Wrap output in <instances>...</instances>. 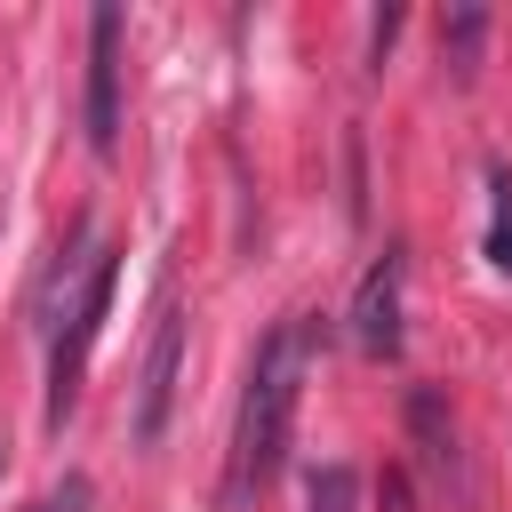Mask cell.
Wrapping results in <instances>:
<instances>
[{
	"mask_svg": "<svg viewBox=\"0 0 512 512\" xmlns=\"http://www.w3.org/2000/svg\"><path fill=\"white\" fill-rule=\"evenodd\" d=\"M472 48H480V8H456V40H448V64L472 72Z\"/></svg>",
	"mask_w": 512,
	"mask_h": 512,
	"instance_id": "8",
	"label": "cell"
},
{
	"mask_svg": "<svg viewBox=\"0 0 512 512\" xmlns=\"http://www.w3.org/2000/svg\"><path fill=\"white\" fill-rule=\"evenodd\" d=\"M112 280H120V256H96L88 280H80V304H72V320H64V336H56V360H48V416H64L72 392H80V360H88V344L104 336Z\"/></svg>",
	"mask_w": 512,
	"mask_h": 512,
	"instance_id": "2",
	"label": "cell"
},
{
	"mask_svg": "<svg viewBox=\"0 0 512 512\" xmlns=\"http://www.w3.org/2000/svg\"><path fill=\"white\" fill-rule=\"evenodd\" d=\"M408 424H416V440H424V464H432V480L464 496V448H456V424H448L440 392H416V400H408Z\"/></svg>",
	"mask_w": 512,
	"mask_h": 512,
	"instance_id": "6",
	"label": "cell"
},
{
	"mask_svg": "<svg viewBox=\"0 0 512 512\" xmlns=\"http://www.w3.org/2000/svg\"><path fill=\"white\" fill-rule=\"evenodd\" d=\"M304 512H360V472L352 464H312L304 472Z\"/></svg>",
	"mask_w": 512,
	"mask_h": 512,
	"instance_id": "7",
	"label": "cell"
},
{
	"mask_svg": "<svg viewBox=\"0 0 512 512\" xmlns=\"http://www.w3.org/2000/svg\"><path fill=\"white\" fill-rule=\"evenodd\" d=\"M120 8L104 0L96 16H88V144L96 152H112L120 144Z\"/></svg>",
	"mask_w": 512,
	"mask_h": 512,
	"instance_id": "3",
	"label": "cell"
},
{
	"mask_svg": "<svg viewBox=\"0 0 512 512\" xmlns=\"http://www.w3.org/2000/svg\"><path fill=\"white\" fill-rule=\"evenodd\" d=\"M384 512H416V488H408V472H384Z\"/></svg>",
	"mask_w": 512,
	"mask_h": 512,
	"instance_id": "10",
	"label": "cell"
},
{
	"mask_svg": "<svg viewBox=\"0 0 512 512\" xmlns=\"http://www.w3.org/2000/svg\"><path fill=\"white\" fill-rule=\"evenodd\" d=\"M488 256H496V264H504V272H512V192H504V224H496V232H488Z\"/></svg>",
	"mask_w": 512,
	"mask_h": 512,
	"instance_id": "9",
	"label": "cell"
},
{
	"mask_svg": "<svg viewBox=\"0 0 512 512\" xmlns=\"http://www.w3.org/2000/svg\"><path fill=\"white\" fill-rule=\"evenodd\" d=\"M304 368H312V328H304V320H280V328L256 344V368H248L240 440H232V480H224L232 504H248V496L288 464V432H296V400H304Z\"/></svg>",
	"mask_w": 512,
	"mask_h": 512,
	"instance_id": "1",
	"label": "cell"
},
{
	"mask_svg": "<svg viewBox=\"0 0 512 512\" xmlns=\"http://www.w3.org/2000/svg\"><path fill=\"white\" fill-rule=\"evenodd\" d=\"M176 360H184V312H176V304H160V328H152V352H144V384H136V440H144V448L168 432Z\"/></svg>",
	"mask_w": 512,
	"mask_h": 512,
	"instance_id": "5",
	"label": "cell"
},
{
	"mask_svg": "<svg viewBox=\"0 0 512 512\" xmlns=\"http://www.w3.org/2000/svg\"><path fill=\"white\" fill-rule=\"evenodd\" d=\"M352 344L368 360H392L400 352V248H384L360 272V288H352Z\"/></svg>",
	"mask_w": 512,
	"mask_h": 512,
	"instance_id": "4",
	"label": "cell"
}]
</instances>
